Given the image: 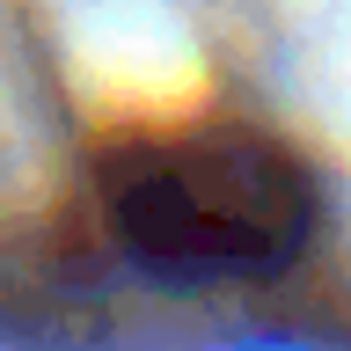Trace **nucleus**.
Listing matches in <instances>:
<instances>
[{
    "instance_id": "obj_1",
    "label": "nucleus",
    "mask_w": 351,
    "mask_h": 351,
    "mask_svg": "<svg viewBox=\"0 0 351 351\" xmlns=\"http://www.w3.org/2000/svg\"><path fill=\"white\" fill-rule=\"evenodd\" d=\"M95 213L110 241L169 278H278L322 227V191L293 147L249 125L147 132L103 154Z\"/></svg>"
}]
</instances>
